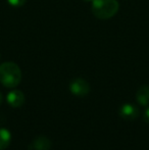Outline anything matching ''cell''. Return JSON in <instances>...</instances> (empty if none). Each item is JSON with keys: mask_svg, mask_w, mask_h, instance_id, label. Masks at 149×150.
<instances>
[{"mask_svg": "<svg viewBox=\"0 0 149 150\" xmlns=\"http://www.w3.org/2000/svg\"><path fill=\"white\" fill-rule=\"evenodd\" d=\"M52 142L45 136H38L31 143V148L34 150H49Z\"/></svg>", "mask_w": 149, "mask_h": 150, "instance_id": "obj_6", "label": "cell"}, {"mask_svg": "<svg viewBox=\"0 0 149 150\" xmlns=\"http://www.w3.org/2000/svg\"><path fill=\"white\" fill-rule=\"evenodd\" d=\"M138 103H140L143 106H148L149 105V85H144L138 89L137 94H136Z\"/></svg>", "mask_w": 149, "mask_h": 150, "instance_id": "obj_7", "label": "cell"}, {"mask_svg": "<svg viewBox=\"0 0 149 150\" xmlns=\"http://www.w3.org/2000/svg\"><path fill=\"white\" fill-rule=\"evenodd\" d=\"M7 1L10 5L14 6V7H20V6H23L26 3L27 0H7Z\"/></svg>", "mask_w": 149, "mask_h": 150, "instance_id": "obj_9", "label": "cell"}, {"mask_svg": "<svg viewBox=\"0 0 149 150\" xmlns=\"http://www.w3.org/2000/svg\"><path fill=\"white\" fill-rule=\"evenodd\" d=\"M143 120H145L146 122H149V108H148V109H146V110L144 111Z\"/></svg>", "mask_w": 149, "mask_h": 150, "instance_id": "obj_10", "label": "cell"}, {"mask_svg": "<svg viewBox=\"0 0 149 150\" xmlns=\"http://www.w3.org/2000/svg\"><path fill=\"white\" fill-rule=\"evenodd\" d=\"M10 132L6 129H0V150H4L7 148L10 143Z\"/></svg>", "mask_w": 149, "mask_h": 150, "instance_id": "obj_8", "label": "cell"}, {"mask_svg": "<svg viewBox=\"0 0 149 150\" xmlns=\"http://www.w3.org/2000/svg\"><path fill=\"white\" fill-rule=\"evenodd\" d=\"M119 115L125 120H135L139 115V110H138V108L135 105L127 103V104H124L121 107V109H119Z\"/></svg>", "mask_w": 149, "mask_h": 150, "instance_id": "obj_4", "label": "cell"}, {"mask_svg": "<svg viewBox=\"0 0 149 150\" xmlns=\"http://www.w3.org/2000/svg\"><path fill=\"white\" fill-rule=\"evenodd\" d=\"M22 71L16 63L7 61L0 65V82L4 87L14 88L20 83Z\"/></svg>", "mask_w": 149, "mask_h": 150, "instance_id": "obj_1", "label": "cell"}, {"mask_svg": "<svg viewBox=\"0 0 149 150\" xmlns=\"http://www.w3.org/2000/svg\"><path fill=\"white\" fill-rule=\"evenodd\" d=\"M1 102H2V94H1V92H0V104H1Z\"/></svg>", "mask_w": 149, "mask_h": 150, "instance_id": "obj_11", "label": "cell"}, {"mask_svg": "<svg viewBox=\"0 0 149 150\" xmlns=\"http://www.w3.org/2000/svg\"><path fill=\"white\" fill-rule=\"evenodd\" d=\"M70 90L76 96L84 97L89 94L90 92V85L86 80L82 78L74 79L70 84Z\"/></svg>", "mask_w": 149, "mask_h": 150, "instance_id": "obj_3", "label": "cell"}, {"mask_svg": "<svg viewBox=\"0 0 149 150\" xmlns=\"http://www.w3.org/2000/svg\"><path fill=\"white\" fill-rule=\"evenodd\" d=\"M83 1H86V2H92L93 0H83Z\"/></svg>", "mask_w": 149, "mask_h": 150, "instance_id": "obj_12", "label": "cell"}, {"mask_svg": "<svg viewBox=\"0 0 149 150\" xmlns=\"http://www.w3.org/2000/svg\"><path fill=\"white\" fill-rule=\"evenodd\" d=\"M7 102L12 107H20L25 103V95L20 90H12L7 94Z\"/></svg>", "mask_w": 149, "mask_h": 150, "instance_id": "obj_5", "label": "cell"}, {"mask_svg": "<svg viewBox=\"0 0 149 150\" xmlns=\"http://www.w3.org/2000/svg\"><path fill=\"white\" fill-rule=\"evenodd\" d=\"M119 9L117 0H93L91 11L95 18L99 20H108L117 14Z\"/></svg>", "mask_w": 149, "mask_h": 150, "instance_id": "obj_2", "label": "cell"}]
</instances>
